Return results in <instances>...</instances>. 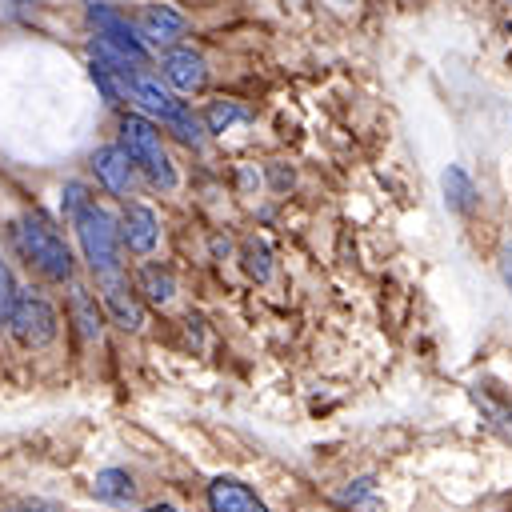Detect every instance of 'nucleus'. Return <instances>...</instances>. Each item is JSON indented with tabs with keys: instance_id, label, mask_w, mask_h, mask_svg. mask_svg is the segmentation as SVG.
I'll return each mask as SVG.
<instances>
[{
	"instance_id": "obj_15",
	"label": "nucleus",
	"mask_w": 512,
	"mask_h": 512,
	"mask_svg": "<svg viewBox=\"0 0 512 512\" xmlns=\"http://www.w3.org/2000/svg\"><path fill=\"white\" fill-rule=\"evenodd\" d=\"M444 200L456 212H472L476 208V184L460 164H448V172H444Z\"/></svg>"
},
{
	"instance_id": "obj_6",
	"label": "nucleus",
	"mask_w": 512,
	"mask_h": 512,
	"mask_svg": "<svg viewBox=\"0 0 512 512\" xmlns=\"http://www.w3.org/2000/svg\"><path fill=\"white\" fill-rule=\"evenodd\" d=\"M120 88L144 108V112H152V116H160V124H168L180 108H184V100H176L164 84H160V76H152V72H144L140 64L136 68H128L124 76H120Z\"/></svg>"
},
{
	"instance_id": "obj_18",
	"label": "nucleus",
	"mask_w": 512,
	"mask_h": 512,
	"mask_svg": "<svg viewBox=\"0 0 512 512\" xmlns=\"http://www.w3.org/2000/svg\"><path fill=\"white\" fill-rule=\"evenodd\" d=\"M244 268L256 276V280H268V248L260 240H248L244 244Z\"/></svg>"
},
{
	"instance_id": "obj_8",
	"label": "nucleus",
	"mask_w": 512,
	"mask_h": 512,
	"mask_svg": "<svg viewBox=\"0 0 512 512\" xmlns=\"http://www.w3.org/2000/svg\"><path fill=\"white\" fill-rule=\"evenodd\" d=\"M92 168H96L100 184H104L112 196H132V188H136V168H132V160L124 156L120 144L96 148V152H92Z\"/></svg>"
},
{
	"instance_id": "obj_9",
	"label": "nucleus",
	"mask_w": 512,
	"mask_h": 512,
	"mask_svg": "<svg viewBox=\"0 0 512 512\" xmlns=\"http://www.w3.org/2000/svg\"><path fill=\"white\" fill-rule=\"evenodd\" d=\"M160 240V224H156V212L148 204H128L124 208V220H120V244L136 256H148Z\"/></svg>"
},
{
	"instance_id": "obj_5",
	"label": "nucleus",
	"mask_w": 512,
	"mask_h": 512,
	"mask_svg": "<svg viewBox=\"0 0 512 512\" xmlns=\"http://www.w3.org/2000/svg\"><path fill=\"white\" fill-rule=\"evenodd\" d=\"M88 20H92V28H96V36H100L96 44H104V48L116 52V56H124L128 64H144L148 48H144L136 24H128L116 8H108V4H92V8H88Z\"/></svg>"
},
{
	"instance_id": "obj_23",
	"label": "nucleus",
	"mask_w": 512,
	"mask_h": 512,
	"mask_svg": "<svg viewBox=\"0 0 512 512\" xmlns=\"http://www.w3.org/2000/svg\"><path fill=\"white\" fill-rule=\"evenodd\" d=\"M144 512H176L172 504H152V508H144Z\"/></svg>"
},
{
	"instance_id": "obj_17",
	"label": "nucleus",
	"mask_w": 512,
	"mask_h": 512,
	"mask_svg": "<svg viewBox=\"0 0 512 512\" xmlns=\"http://www.w3.org/2000/svg\"><path fill=\"white\" fill-rule=\"evenodd\" d=\"M204 120H208V132H224L228 124L244 120V108H236V104H212Z\"/></svg>"
},
{
	"instance_id": "obj_2",
	"label": "nucleus",
	"mask_w": 512,
	"mask_h": 512,
	"mask_svg": "<svg viewBox=\"0 0 512 512\" xmlns=\"http://www.w3.org/2000/svg\"><path fill=\"white\" fill-rule=\"evenodd\" d=\"M68 224L76 228V240H80V248H84L88 268L96 272V280L124 276V272H120V248H124V244H120V228H116V220L108 216V208H100L96 200H88Z\"/></svg>"
},
{
	"instance_id": "obj_16",
	"label": "nucleus",
	"mask_w": 512,
	"mask_h": 512,
	"mask_svg": "<svg viewBox=\"0 0 512 512\" xmlns=\"http://www.w3.org/2000/svg\"><path fill=\"white\" fill-rule=\"evenodd\" d=\"M140 292H144L152 304H168V300H172V292H176V280H172V272H168V268L148 264V268L140 272Z\"/></svg>"
},
{
	"instance_id": "obj_14",
	"label": "nucleus",
	"mask_w": 512,
	"mask_h": 512,
	"mask_svg": "<svg viewBox=\"0 0 512 512\" xmlns=\"http://www.w3.org/2000/svg\"><path fill=\"white\" fill-rule=\"evenodd\" d=\"M92 492H96V500H104V504H116V508H124V504L136 496V488H132V476H128L124 468H104V472H96V480H92Z\"/></svg>"
},
{
	"instance_id": "obj_20",
	"label": "nucleus",
	"mask_w": 512,
	"mask_h": 512,
	"mask_svg": "<svg viewBox=\"0 0 512 512\" xmlns=\"http://www.w3.org/2000/svg\"><path fill=\"white\" fill-rule=\"evenodd\" d=\"M92 84L100 88V96H104L108 104H116V100H120V84L112 80V72H108L100 60H92Z\"/></svg>"
},
{
	"instance_id": "obj_11",
	"label": "nucleus",
	"mask_w": 512,
	"mask_h": 512,
	"mask_svg": "<svg viewBox=\"0 0 512 512\" xmlns=\"http://www.w3.org/2000/svg\"><path fill=\"white\" fill-rule=\"evenodd\" d=\"M208 508L212 512H268V504L240 480L232 476H220L208 484Z\"/></svg>"
},
{
	"instance_id": "obj_12",
	"label": "nucleus",
	"mask_w": 512,
	"mask_h": 512,
	"mask_svg": "<svg viewBox=\"0 0 512 512\" xmlns=\"http://www.w3.org/2000/svg\"><path fill=\"white\" fill-rule=\"evenodd\" d=\"M100 300H104L108 316H112L120 328L136 332V328L144 324V312H140V304H136V296H132V288H128V280H124V276L100 280Z\"/></svg>"
},
{
	"instance_id": "obj_4",
	"label": "nucleus",
	"mask_w": 512,
	"mask_h": 512,
	"mask_svg": "<svg viewBox=\"0 0 512 512\" xmlns=\"http://www.w3.org/2000/svg\"><path fill=\"white\" fill-rule=\"evenodd\" d=\"M56 328H60L56 308H52L40 292H32V288L16 292V304H12V312H8V332L16 336V344H24V348H44V344L56 340Z\"/></svg>"
},
{
	"instance_id": "obj_22",
	"label": "nucleus",
	"mask_w": 512,
	"mask_h": 512,
	"mask_svg": "<svg viewBox=\"0 0 512 512\" xmlns=\"http://www.w3.org/2000/svg\"><path fill=\"white\" fill-rule=\"evenodd\" d=\"M500 280H504V288L512 292V240L500 248Z\"/></svg>"
},
{
	"instance_id": "obj_21",
	"label": "nucleus",
	"mask_w": 512,
	"mask_h": 512,
	"mask_svg": "<svg viewBox=\"0 0 512 512\" xmlns=\"http://www.w3.org/2000/svg\"><path fill=\"white\" fill-rule=\"evenodd\" d=\"M60 204H64V216L72 220V216H76V212H80V208L88 204V196H84V188H80V184H68V188H64V200H60Z\"/></svg>"
},
{
	"instance_id": "obj_1",
	"label": "nucleus",
	"mask_w": 512,
	"mask_h": 512,
	"mask_svg": "<svg viewBox=\"0 0 512 512\" xmlns=\"http://www.w3.org/2000/svg\"><path fill=\"white\" fill-rule=\"evenodd\" d=\"M12 244H16V252H20L44 280H56V284L72 280L76 260H72L64 236H60L40 212H24V216L12 224Z\"/></svg>"
},
{
	"instance_id": "obj_7",
	"label": "nucleus",
	"mask_w": 512,
	"mask_h": 512,
	"mask_svg": "<svg viewBox=\"0 0 512 512\" xmlns=\"http://www.w3.org/2000/svg\"><path fill=\"white\" fill-rule=\"evenodd\" d=\"M136 32L148 44H176L188 32V20L172 4H144L140 8V20H136Z\"/></svg>"
},
{
	"instance_id": "obj_10",
	"label": "nucleus",
	"mask_w": 512,
	"mask_h": 512,
	"mask_svg": "<svg viewBox=\"0 0 512 512\" xmlns=\"http://www.w3.org/2000/svg\"><path fill=\"white\" fill-rule=\"evenodd\" d=\"M160 72H164V80H168L172 88H180V92H196V88H204V80H208L204 56L192 52V48H168L164 60H160Z\"/></svg>"
},
{
	"instance_id": "obj_3",
	"label": "nucleus",
	"mask_w": 512,
	"mask_h": 512,
	"mask_svg": "<svg viewBox=\"0 0 512 512\" xmlns=\"http://www.w3.org/2000/svg\"><path fill=\"white\" fill-rule=\"evenodd\" d=\"M120 148L132 160V168H140L156 188H176V168L164 152L160 128L144 116H124L120 120Z\"/></svg>"
},
{
	"instance_id": "obj_13",
	"label": "nucleus",
	"mask_w": 512,
	"mask_h": 512,
	"mask_svg": "<svg viewBox=\"0 0 512 512\" xmlns=\"http://www.w3.org/2000/svg\"><path fill=\"white\" fill-rule=\"evenodd\" d=\"M68 316H72V324H76V332H80L84 340H96V336L104 332L100 304H96V296H92L84 284H72V292H68Z\"/></svg>"
},
{
	"instance_id": "obj_19",
	"label": "nucleus",
	"mask_w": 512,
	"mask_h": 512,
	"mask_svg": "<svg viewBox=\"0 0 512 512\" xmlns=\"http://www.w3.org/2000/svg\"><path fill=\"white\" fill-rule=\"evenodd\" d=\"M16 280H12V268L0 260V324H8V312H12V304H16Z\"/></svg>"
}]
</instances>
